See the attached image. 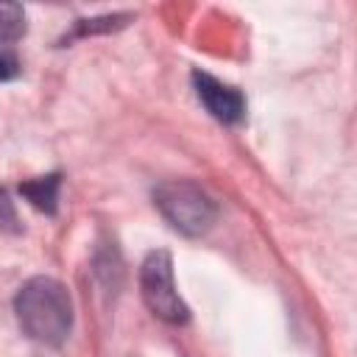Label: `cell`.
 <instances>
[{"label": "cell", "instance_id": "9", "mask_svg": "<svg viewBox=\"0 0 357 357\" xmlns=\"http://www.w3.org/2000/svg\"><path fill=\"white\" fill-rule=\"evenodd\" d=\"M20 75V61L14 53L8 50H0V81H11Z\"/></svg>", "mask_w": 357, "mask_h": 357}, {"label": "cell", "instance_id": "7", "mask_svg": "<svg viewBox=\"0 0 357 357\" xmlns=\"http://www.w3.org/2000/svg\"><path fill=\"white\" fill-rule=\"evenodd\" d=\"M126 20H131V14H114V17H100V20H78L73 36H86V33H106L114 28H123ZM70 36V39H73Z\"/></svg>", "mask_w": 357, "mask_h": 357}, {"label": "cell", "instance_id": "2", "mask_svg": "<svg viewBox=\"0 0 357 357\" xmlns=\"http://www.w3.org/2000/svg\"><path fill=\"white\" fill-rule=\"evenodd\" d=\"M153 204L162 218L187 237H201L218 220L215 198L190 178H170L153 187Z\"/></svg>", "mask_w": 357, "mask_h": 357}, {"label": "cell", "instance_id": "8", "mask_svg": "<svg viewBox=\"0 0 357 357\" xmlns=\"http://www.w3.org/2000/svg\"><path fill=\"white\" fill-rule=\"evenodd\" d=\"M20 231H22V223H20V215L14 209V201L0 187V234H20Z\"/></svg>", "mask_w": 357, "mask_h": 357}, {"label": "cell", "instance_id": "1", "mask_svg": "<svg viewBox=\"0 0 357 357\" xmlns=\"http://www.w3.org/2000/svg\"><path fill=\"white\" fill-rule=\"evenodd\" d=\"M14 312L20 329L42 343V346H61L73 329V298L59 279L33 276L28 279L14 298Z\"/></svg>", "mask_w": 357, "mask_h": 357}, {"label": "cell", "instance_id": "5", "mask_svg": "<svg viewBox=\"0 0 357 357\" xmlns=\"http://www.w3.org/2000/svg\"><path fill=\"white\" fill-rule=\"evenodd\" d=\"M59 187H61V173H47V176H36V178L22 181L20 192L39 212L56 215V209H59Z\"/></svg>", "mask_w": 357, "mask_h": 357}, {"label": "cell", "instance_id": "3", "mask_svg": "<svg viewBox=\"0 0 357 357\" xmlns=\"http://www.w3.org/2000/svg\"><path fill=\"white\" fill-rule=\"evenodd\" d=\"M139 293L145 307L167 321V324H187L190 321V307L181 301L176 282H173V259L165 248H156L145 257L139 268Z\"/></svg>", "mask_w": 357, "mask_h": 357}, {"label": "cell", "instance_id": "6", "mask_svg": "<svg viewBox=\"0 0 357 357\" xmlns=\"http://www.w3.org/2000/svg\"><path fill=\"white\" fill-rule=\"evenodd\" d=\"M25 33V11L17 3L0 0V42H14Z\"/></svg>", "mask_w": 357, "mask_h": 357}, {"label": "cell", "instance_id": "4", "mask_svg": "<svg viewBox=\"0 0 357 357\" xmlns=\"http://www.w3.org/2000/svg\"><path fill=\"white\" fill-rule=\"evenodd\" d=\"M192 86H195L198 100L206 106V112L215 120H220L226 126H234L245 117V98L240 95V89H234V86L223 84L220 78H215L209 73H201V70L192 73Z\"/></svg>", "mask_w": 357, "mask_h": 357}]
</instances>
